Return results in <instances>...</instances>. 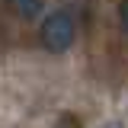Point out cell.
<instances>
[{"label": "cell", "instance_id": "obj_5", "mask_svg": "<svg viewBox=\"0 0 128 128\" xmlns=\"http://www.w3.org/2000/svg\"><path fill=\"white\" fill-rule=\"evenodd\" d=\"M58 128H64V125H58ZM67 128H74V125H70V118H67Z\"/></svg>", "mask_w": 128, "mask_h": 128}, {"label": "cell", "instance_id": "obj_1", "mask_svg": "<svg viewBox=\"0 0 128 128\" xmlns=\"http://www.w3.org/2000/svg\"><path fill=\"white\" fill-rule=\"evenodd\" d=\"M38 38H42V45H45L51 54H61V51H67V48L74 45V38H77V22L70 19V13L54 10V13L45 16V22H42V29H38Z\"/></svg>", "mask_w": 128, "mask_h": 128}, {"label": "cell", "instance_id": "obj_3", "mask_svg": "<svg viewBox=\"0 0 128 128\" xmlns=\"http://www.w3.org/2000/svg\"><path fill=\"white\" fill-rule=\"evenodd\" d=\"M118 19H122V26L128 29V0L122 3V6H118Z\"/></svg>", "mask_w": 128, "mask_h": 128}, {"label": "cell", "instance_id": "obj_4", "mask_svg": "<svg viewBox=\"0 0 128 128\" xmlns=\"http://www.w3.org/2000/svg\"><path fill=\"white\" fill-rule=\"evenodd\" d=\"M99 128H122V122H106V125H99Z\"/></svg>", "mask_w": 128, "mask_h": 128}, {"label": "cell", "instance_id": "obj_2", "mask_svg": "<svg viewBox=\"0 0 128 128\" xmlns=\"http://www.w3.org/2000/svg\"><path fill=\"white\" fill-rule=\"evenodd\" d=\"M42 3H45V0H6V6H10L19 19H32V16H38V13H42Z\"/></svg>", "mask_w": 128, "mask_h": 128}]
</instances>
